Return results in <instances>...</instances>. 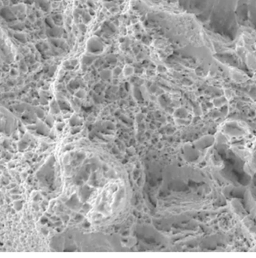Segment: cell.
Masks as SVG:
<instances>
[{"instance_id":"1","label":"cell","mask_w":256,"mask_h":258,"mask_svg":"<svg viewBox=\"0 0 256 258\" xmlns=\"http://www.w3.org/2000/svg\"><path fill=\"white\" fill-rule=\"evenodd\" d=\"M87 50L93 54H101L104 50V46L99 38L93 37L87 42Z\"/></svg>"},{"instance_id":"2","label":"cell","mask_w":256,"mask_h":258,"mask_svg":"<svg viewBox=\"0 0 256 258\" xmlns=\"http://www.w3.org/2000/svg\"><path fill=\"white\" fill-rule=\"evenodd\" d=\"M0 16L8 22H14L17 20V17L9 7L5 6L0 9Z\"/></svg>"},{"instance_id":"3","label":"cell","mask_w":256,"mask_h":258,"mask_svg":"<svg viewBox=\"0 0 256 258\" xmlns=\"http://www.w3.org/2000/svg\"><path fill=\"white\" fill-rule=\"evenodd\" d=\"M11 8L12 11L14 13V14L17 16V17L21 19H23L22 17L25 18L26 8L24 4H17V5H15L14 6H13Z\"/></svg>"},{"instance_id":"4","label":"cell","mask_w":256,"mask_h":258,"mask_svg":"<svg viewBox=\"0 0 256 258\" xmlns=\"http://www.w3.org/2000/svg\"><path fill=\"white\" fill-rule=\"evenodd\" d=\"M62 29L57 26H53L52 28H49L46 31V34L50 37L53 38H59L62 35Z\"/></svg>"},{"instance_id":"5","label":"cell","mask_w":256,"mask_h":258,"mask_svg":"<svg viewBox=\"0 0 256 258\" xmlns=\"http://www.w3.org/2000/svg\"><path fill=\"white\" fill-rule=\"evenodd\" d=\"M35 3L43 11H49L50 10V4L48 0H34Z\"/></svg>"},{"instance_id":"6","label":"cell","mask_w":256,"mask_h":258,"mask_svg":"<svg viewBox=\"0 0 256 258\" xmlns=\"http://www.w3.org/2000/svg\"><path fill=\"white\" fill-rule=\"evenodd\" d=\"M14 37L16 40H17L18 41L20 42V43H25L27 42V37L25 34L21 33V32H16V33L14 34Z\"/></svg>"},{"instance_id":"7","label":"cell","mask_w":256,"mask_h":258,"mask_svg":"<svg viewBox=\"0 0 256 258\" xmlns=\"http://www.w3.org/2000/svg\"><path fill=\"white\" fill-rule=\"evenodd\" d=\"M122 73L125 76H130L134 74V68L130 65H126L123 69Z\"/></svg>"},{"instance_id":"8","label":"cell","mask_w":256,"mask_h":258,"mask_svg":"<svg viewBox=\"0 0 256 258\" xmlns=\"http://www.w3.org/2000/svg\"><path fill=\"white\" fill-rule=\"evenodd\" d=\"M100 76H101V78L103 79H108L111 78V76H112V72H111L110 71H109V70H105V71L101 72Z\"/></svg>"},{"instance_id":"9","label":"cell","mask_w":256,"mask_h":258,"mask_svg":"<svg viewBox=\"0 0 256 258\" xmlns=\"http://www.w3.org/2000/svg\"><path fill=\"white\" fill-rule=\"evenodd\" d=\"M95 60V57H94V56L85 55L83 57V63L85 64H87V65H90Z\"/></svg>"},{"instance_id":"10","label":"cell","mask_w":256,"mask_h":258,"mask_svg":"<svg viewBox=\"0 0 256 258\" xmlns=\"http://www.w3.org/2000/svg\"><path fill=\"white\" fill-rule=\"evenodd\" d=\"M51 43H53L54 46H56V47H62V45L64 43V42L62 41L61 40L58 39V38H53L51 40Z\"/></svg>"},{"instance_id":"11","label":"cell","mask_w":256,"mask_h":258,"mask_svg":"<svg viewBox=\"0 0 256 258\" xmlns=\"http://www.w3.org/2000/svg\"><path fill=\"white\" fill-rule=\"evenodd\" d=\"M11 27V29H14V30H16V31H21L23 29V28H24V26H23V24H22V23H14V24H13L12 26H10Z\"/></svg>"},{"instance_id":"12","label":"cell","mask_w":256,"mask_h":258,"mask_svg":"<svg viewBox=\"0 0 256 258\" xmlns=\"http://www.w3.org/2000/svg\"><path fill=\"white\" fill-rule=\"evenodd\" d=\"M45 22L46 24L49 26V28H52L54 26V22H53V19H52L51 18H46L45 19Z\"/></svg>"},{"instance_id":"13","label":"cell","mask_w":256,"mask_h":258,"mask_svg":"<svg viewBox=\"0 0 256 258\" xmlns=\"http://www.w3.org/2000/svg\"><path fill=\"white\" fill-rule=\"evenodd\" d=\"M107 61L109 63H115L117 61V58L114 56L113 55H111L107 57Z\"/></svg>"},{"instance_id":"14","label":"cell","mask_w":256,"mask_h":258,"mask_svg":"<svg viewBox=\"0 0 256 258\" xmlns=\"http://www.w3.org/2000/svg\"><path fill=\"white\" fill-rule=\"evenodd\" d=\"M122 71H123V70H122L121 68H120L119 67H115V69H114L113 74H115V75H116V76H119V75H120L121 74H122Z\"/></svg>"},{"instance_id":"15","label":"cell","mask_w":256,"mask_h":258,"mask_svg":"<svg viewBox=\"0 0 256 258\" xmlns=\"http://www.w3.org/2000/svg\"><path fill=\"white\" fill-rule=\"evenodd\" d=\"M56 67H52L51 68H50V71H49V73L52 72L51 76H53V74H54L55 71H56Z\"/></svg>"},{"instance_id":"16","label":"cell","mask_w":256,"mask_h":258,"mask_svg":"<svg viewBox=\"0 0 256 258\" xmlns=\"http://www.w3.org/2000/svg\"><path fill=\"white\" fill-rule=\"evenodd\" d=\"M33 2H35V1H34V0H25V3L30 4V5H32Z\"/></svg>"},{"instance_id":"17","label":"cell","mask_w":256,"mask_h":258,"mask_svg":"<svg viewBox=\"0 0 256 258\" xmlns=\"http://www.w3.org/2000/svg\"><path fill=\"white\" fill-rule=\"evenodd\" d=\"M11 2L14 5H17V3L19 2V0H11Z\"/></svg>"},{"instance_id":"18","label":"cell","mask_w":256,"mask_h":258,"mask_svg":"<svg viewBox=\"0 0 256 258\" xmlns=\"http://www.w3.org/2000/svg\"><path fill=\"white\" fill-rule=\"evenodd\" d=\"M53 1H59V0H53Z\"/></svg>"}]
</instances>
